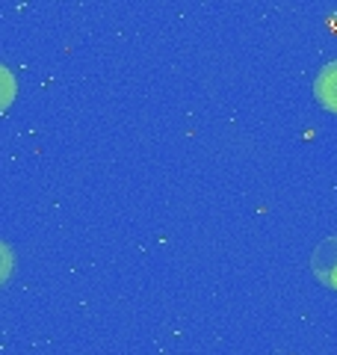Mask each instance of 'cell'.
<instances>
[{
  "instance_id": "1",
  "label": "cell",
  "mask_w": 337,
  "mask_h": 355,
  "mask_svg": "<svg viewBox=\"0 0 337 355\" xmlns=\"http://www.w3.org/2000/svg\"><path fill=\"white\" fill-rule=\"evenodd\" d=\"M311 272L317 275V279L337 291V237H329L322 240L317 249L311 254Z\"/></svg>"
},
{
  "instance_id": "2",
  "label": "cell",
  "mask_w": 337,
  "mask_h": 355,
  "mask_svg": "<svg viewBox=\"0 0 337 355\" xmlns=\"http://www.w3.org/2000/svg\"><path fill=\"white\" fill-rule=\"evenodd\" d=\"M313 92H317V101L337 113V62H329L325 69L317 74V83H313Z\"/></svg>"
},
{
  "instance_id": "3",
  "label": "cell",
  "mask_w": 337,
  "mask_h": 355,
  "mask_svg": "<svg viewBox=\"0 0 337 355\" xmlns=\"http://www.w3.org/2000/svg\"><path fill=\"white\" fill-rule=\"evenodd\" d=\"M12 98H15V77L0 65V113L12 104Z\"/></svg>"
},
{
  "instance_id": "4",
  "label": "cell",
  "mask_w": 337,
  "mask_h": 355,
  "mask_svg": "<svg viewBox=\"0 0 337 355\" xmlns=\"http://www.w3.org/2000/svg\"><path fill=\"white\" fill-rule=\"evenodd\" d=\"M15 270V258H12V249L6 243H0V284L9 282V275Z\"/></svg>"
}]
</instances>
